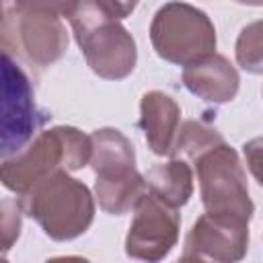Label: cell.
<instances>
[{
    "instance_id": "obj_1",
    "label": "cell",
    "mask_w": 263,
    "mask_h": 263,
    "mask_svg": "<svg viewBox=\"0 0 263 263\" xmlns=\"http://www.w3.org/2000/svg\"><path fill=\"white\" fill-rule=\"evenodd\" d=\"M92 138L72 125L41 129L18 152L2 158V185L16 195L27 193L47 175L66 168L78 171L90 164Z\"/></svg>"
},
{
    "instance_id": "obj_2",
    "label": "cell",
    "mask_w": 263,
    "mask_h": 263,
    "mask_svg": "<svg viewBox=\"0 0 263 263\" xmlns=\"http://www.w3.org/2000/svg\"><path fill=\"white\" fill-rule=\"evenodd\" d=\"M18 199L25 214L58 242L78 238L95 220V197L90 189L70 177L66 168L47 175L27 193L18 195Z\"/></svg>"
},
{
    "instance_id": "obj_3",
    "label": "cell",
    "mask_w": 263,
    "mask_h": 263,
    "mask_svg": "<svg viewBox=\"0 0 263 263\" xmlns=\"http://www.w3.org/2000/svg\"><path fill=\"white\" fill-rule=\"evenodd\" d=\"M74 39L88 68L105 80L127 78L138 62L136 39L113 16H109L97 0H78L68 16Z\"/></svg>"
},
{
    "instance_id": "obj_4",
    "label": "cell",
    "mask_w": 263,
    "mask_h": 263,
    "mask_svg": "<svg viewBox=\"0 0 263 263\" xmlns=\"http://www.w3.org/2000/svg\"><path fill=\"white\" fill-rule=\"evenodd\" d=\"M193 164L203 210L214 216L249 224L255 214V203L249 195L247 171L238 152L230 144L220 142L199 154Z\"/></svg>"
},
{
    "instance_id": "obj_5",
    "label": "cell",
    "mask_w": 263,
    "mask_h": 263,
    "mask_svg": "<svg viewBox=\"0 0 263 263\" xmlns=\"http://www.w3.org/2000/svg\"><path fill=\"white\" fill-rule=\"evenodd\" d=\"M150 43L158 58L175 66H189L216 51V27L193 4L171 0L162 4L150 23Z\"/></svg>"
},
{
    "instance_id": "obj_6",
    "label": "cell",
    "mask_w": 263,
    "mask_h": 263,
    "mask_svg": "<svg viewBox=\"0 0 263 263\" xmlns=\"http://www.w3.org/2000/svg\"><path fill=\"white\" fill-rule=\"evenodd\" d=\"M62 14L45 0H31L18 12L2 16L4 51H16L27 64L47 68L68 49Z\"/></svg>"
},
{
    "instance_id": "obj_7",
    "label": "cell",
    "mask_w": 263,
    "mask_h": 263,
    "mask_svg": "<svg viewBox=\"0 0 263 263\" xmlns=\"http://www.w3.org/2000/svg\"><path fill=\"white\" fill-rule=\"evenodd\" d=\"M2 158H6L35 138L45 117L35 105L29 76L8 51L2 55Z\"/></svg>"
},
{
    "instance_id": "obj_8",
    "label": "cell",
    "mask_w": 263,
    "mask_h": 263,
    "mask_svg": "<svg viewBox=\"0 0 263 263\" xmlns=\"http://www.w3.org/2000/svg\"><path fill=\"white\" fill-rule=\"evenodd\" d=\"M179 230V208L162 201L148 189L134 208V220L125 236V253L140 261H160L177 245Z\"/></svg>"
},
{
    "instance_id": "obj_9",
    "label": "cell",
    "mask_w": 263,
    "mask_h": 263,
    "mask_svg": "<svg viewBox=\"0 0 263 263\" xmlns=\"http://www.w3.org/2000/svg\"><path fill=\"white\" fill-rule=\"evenodd\" d=\"M249 251V224L203 212L183 242V261H240Z\"/></svg>"
},
{
    "instance_id": "obj_10",
    "label": "cell",
    "mask_w": 263,
    "mask_h": 263,
    "mask_svg": "<svg viewBox=\"0 0 263 263\" xmlns=\"http://www.w3.org/2000/svg\"><path fill=\"white\" fill-rule=\"evenodd\" d=\"M183 84L197 99L224 105L236 97L240 76L226 55L214 51L183 68Z\"/></svg>"
},
{
    "instance_id": "obj_11",
    "label": "cell",
    "mask_w": 263,
    "mask_h": 263,
    "mask_svg": "<svg viewBox=\"0 0 263 263\" xmlns=\"http://www.w3.org/2000/svg\"><path fill=\"white\" fill-rule=\"evenodd\" d=\"M181 125L179 103L162 90H148L140 101V127L156 156H171Z\"/></svg>"
},
{
    "instance_id": "obj_12",
    "label": "cell",
    "mask_w": 263,
    "mask_h": 263,
    "mask_svg": "<svg viewBox=\"0 0 263 263\" xmlns=\"http://www.w3.org/2000/svg\"><path fill=\"white\" fill-rule=\"evenodd\" d=\"M90 166L97 179H119L136 168V150L129 138L117 127H101L90 134Z\"/></svg>"
},
{
    "instance_id": "obj_13",
    "label": "cell",
    "mask_w": 263,
    "mask_h": 263,
    "mask_svg": "<svg viewBox=\"0 0 263 263\" xmlns=\"http://www.w3.org/2000/svg\"><path fill=\"white\" fill-rule=\"evenodd\" d=\"M148 189L162 201L181 208L193 195V171L185 158L171 156V160L156 164L146 175Z\"/></svg>"
},
{
    "instance_id": "obj_14",
    "label": "cell",
    "mask_w": 263,
    "mask_h": 263,
    "mask_svg": "<svg viewBox=\"0 0 263 263\" xmlns=\"http://www.w3.org/2000/svg\"><path fill=\"white\" fill-rule=\"evenodd\" d=\"M148 191L146 177L138 171L119 179H97L95 195L103 212L111 216H123L136 208L140 197Z\"/></svg>"
},
{
    "instance_id": "obj_15",
    "label": "cell",
    "mask_w": 263,
    "mask_h": 263,
    "mask_svg": "<svg viewBox=\"0 0 263 263\" xmlns=\"http://www.w3.org/2000/svg\"><path fill=\"white\" fill-rule=\"evenodd\" d=\"M220 142H224V138L216 127H212L203 121L187 119L179 125L171 156H179V158L193 162L199 154H203L205 150H210L212 146H216Z\"/></svg>"
},
{
    "instance_id": "obj_16",
    "label": "cell",
    "mask_w": 263,
    "mask_h": 263,
    "mask_svg": "<svg viewBox=\"0 0 263 263\" xmlns=\"http://www.w3.org/2000/svg\"><path fill=\"white\" fill-rule=\"evenodd\" d=\"M236 64L249 74H263V18L240 29L234 45Z\"/></svg>"
},
{
    "instance_id": "obj_17",
    "label": "cell",
    "mask_w": 263,
    "mask_h": 263,
    "mask_svg": "<svg viewBox=\"0 0 263 263\" xmlns=\"http://www.w3.org/2000/svg\"><path fill=\"white\" fill-rule=\"evenodd\" d=\"M0 210H2V251L6 253L21 234V226H23L21 214L25 210H23L18 197L16 199H4Z\"/></svg>"
},
{
    "instance_id": "obj_18",
    "label": "cell",
    "mask_w": 263,
    "mask_h": 263,
    "mask_svg": "<svg viewBox=\"0 0 263 263\" xmlns=\"http://www.w3.org/2000/svg\"><path fill=\"white\" fill-rule=\"evenodd\" d=\"M242 154H245V160H247V166H249L251 175L263 187V136L245 142Z\"/></svg>"
},
{
    "instance_id": "obj_19",
    "label": "cell",
    "mask_w": 263,
    "mask_h": 263,
    "mask_svg": "<svg viewBox=\"0 0 263 263\" xmlns=\"http://www.w3.org/2000/svg\"><path fill=\"white\" fill-rule=\"evenodd\" d=\"M138 2H140V0H97V4H99L109 16H113V18H117V21L129 16V14L136 10Z\"/></svg>"
},
{
    "instance_id": "obj_20",
    "label": "cell",
    "mask_w": 263,
    "mask_h": 263,
    "mask_svg": "<svg viewBox=\"0 0 263 263\" xmlns=\"http://www.w3.org/2000/svg\"><path fill=\"white\" fill-rule=\"evenodd\" d=\"M31 0H2V16L6 14H12V12H18L21 8H25Z\"/></svg>"
},
{
    "instance_id": "obj_21",
    "label": "cell",
    "mask_w": 263,
    "mask_h": 263,
    "mask_svg": "<svg viewBox=\"0 0 263 263\" xmlns=\"http://www.w3.org/2000/svg\"><path fill=\"white\" fill-rule=\"evenodd\" d=\"M238 4H247V6H263V0H236Z\"/></svg>"
}]
</instances>
